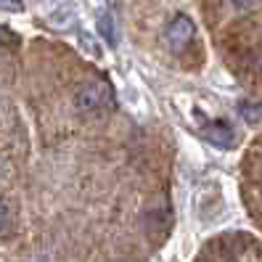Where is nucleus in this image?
I'll list each match as a JSON object with an SVG mask.
<instances>
[{
  "label": "nucleus",
  "mask_w": 262,
  "mask_h": 262,
  "mask_svg": "<svg viewBox=\"0 0 262 262\" xmlns=\"http://www.w3.org/2000/svg\"><path fill=\"white\" fill-rule=\"evenodd\" d=\"M19 45V37L11 32V29L6 27H0V53H6V51H13Z\"/></svg>",
  "instance_id": "nucleus-6"
},
{
  "label": "nucleus",
  "mask_w": 262,
  "mask_h": 262,
  "mask_svg": "<svg viewBox=\"0 0 262 262\" xmlns=\"http://www.w3.org/2000/svg\"><path fill=\"white\" fill-rule=\"evenodd\" d=\"M98 29H101V35L109 40L112 45L117 42V27H114V19L109 16V13H103V16L98 19Z\"/></svg>",
  "instance_id": "nucleus-5"
},
{
  "label": "nucleus",
  "mask_w": 262,
  "mask_h": 262,
  "mask_svg": "<svg viewBox=\"0 0 262 262\" xmlns=\"http://www.w3.org/2000/svg\"><path fill=\"white\" fill-rule=\"evenodd\" d=\"M238 112L246 122H252V125H259L262 122V103H241Z\"/></svg>",
  "instance_id": "nucleus-4"
},
{
  "label": "nucleus",
  "mask_w": 262,
  "mask_h": 262,
  "mask_svg": "<svg viewBox=\"0 0 262 262\" xmlns=\"http://www.w3.org/2000/svg\"><path fill=\"white\" fill-rule=\"evenodd\" d=\"M193 35H196L193 21L186 16V13H180V16H175L172 21L167 24V29H164V45H167L169 51L180 53V51L193 40Z\"/></svg>",
  "instance_id": "nucleus-2"
},
{
  "label": "nucleus",
  "mask_w": 262,
  "mask_h": 262,
  "mask_svg": "<svg viewBox=\"0 0 262 262\" xmlns=\"http://www.w3.org/2000/svg\"><path fill=\"white\" fill-rule=\"evenodd\" d=\"M233 3V8H238V11H246L249 6H254V0H230Z\"/></svg>",
  "instance_id": "nucleus-9"
},
{
  "label": "nucleus",
  "mask_w": 262,
  "mask_h": 262,
  "mask_svg": "<svg viewBox=\"0 0 262 262\" xmlns=\"http://www.w3.org/2000/svg\"><path fill=\"white\" fill-rule=\"evenodd\" d=\"M202 135H204V141L212 143L214 148L228 151V148L236 146V135H233V130H230L225 122H212V125H207V127L202 130Z\"/></svg>",
  "instance_id": "nucleus-3"
},
{
  "label": "nucleus",
  "mask_w": 262,
  "mask_h": 262,
  "mask_svg": "<svg viewBox=\"0 0 262 262\" xmlns=\"http://www.w3.org/2000/svg\"><path fill=\"white\" fill-rule=\"evenodd\" d=\"M0 11L21 13V11H24V3H21V0H0Z\"/></svg>",
  "instance_id": "nucleus-7"
},
{
  "label": "nucleus",
  "mask_w": 262,
  "mask_h": 262,
  "mask_svg": "<svg viewBox=\"0 0 262 262\" xmlns=\"http://www.w3.org/2000/svg\"><path fill=\"white\" fill-rule=\"evenodd\" d=\"M74 106L82 114H103L114 106V88L106 80H88L74 90Z\"/></svg>",
  "instance_id": "nucleus-1"
},
{
  "label": "nucleus",
  "mask_w": 262,
  "mask_h": 262,
  "mask_svg": "<svg viewBox=\"0 0 262 262\" xmlns=\"http://www.w3.org/2000/svg\"><path fill=\"white\" fill-rule=\"evenodd\" d=\"M8 217H11V214H8V207H6L3 199H0V230H3V228L8 225Z\"/></svg>",
  "instance_id": "nucleus-8"
}]
</instances>
